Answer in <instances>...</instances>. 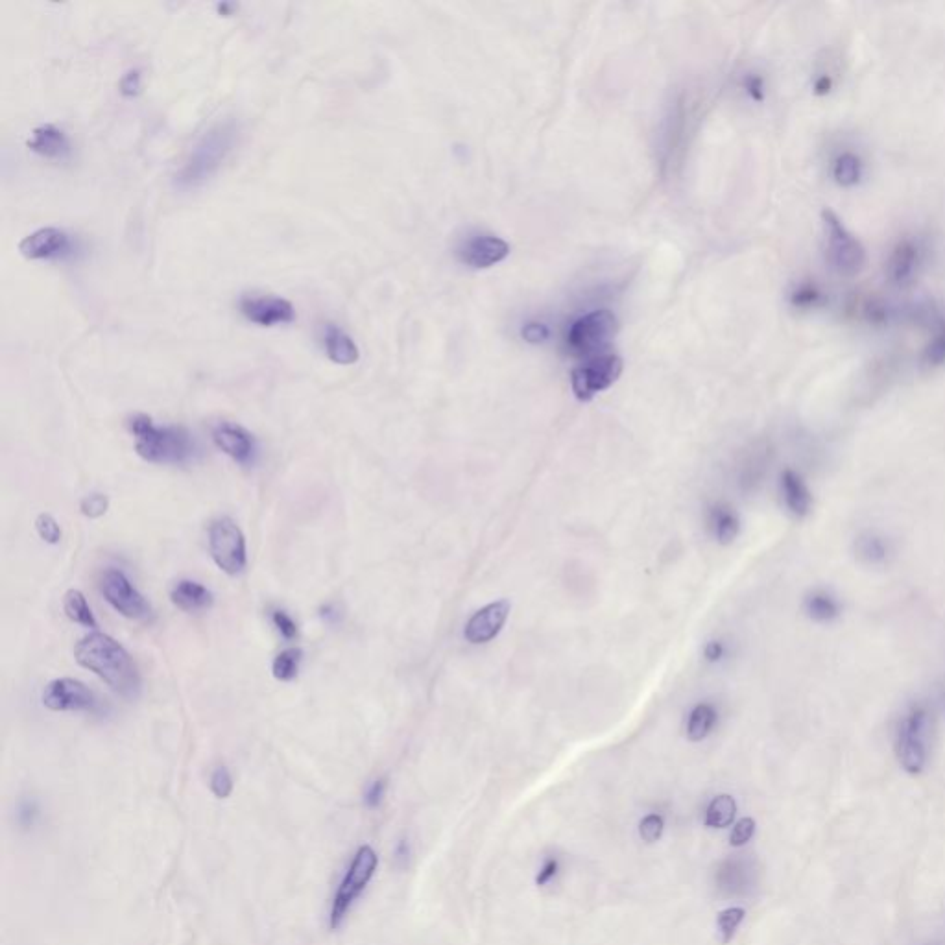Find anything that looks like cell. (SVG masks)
Segmentation results:
<instances>
[{
	"instance_id": "obj_12",
	"label": "cell",
	"mask_w": 945,
	"mask_h": 945,
	"mask_svg": "<svg viewBox=\"0 0 945 945\" xmlns=\"http://www.w3.org/2000/svg\"><path fill=\"white\" fill-rule=\"evenodd\" d=\"M239 311L248 322L259 327L288 325L296 320L294 305L276 294H242Z\"/></svg>"
},
{
	"instance_id": "obj_1",
	"label": "cell",
	"mask_w": 945,
	"mask_h": 945,
	"mask_svg": "<svg viewBox=\"0 0 945 945\" xmlns=\"http://www.w3.org/2000/svg\"><path fill=\"white\" fill-rule=\"evenodd\" d=\"M80 667L95 672L115 693L135 698L141 691V676L128 650L113 637L100 632L85 635L74 648Z\"/></svg>"
},
{
	"instance_id": "obj_14",
	"label": "cell",
	"mask_w": 945,
	"mask_h": 945,
	"mask_svg": "<svg viewBox=\"0 0 945 945\" xmlns=\"http://www.w3.org/2000/svg\"><path fill=\"white\" fill-rule=\"evenodd\" d=\"M922 263L923 252L920 244L912 239L899 240L886 259V277L896 287H909L918 277Z\"/></svg>"
},
{
	"instance_id": "obj_32",
	"label": "cell",
	"mask_w": 945,
	"mask_h": 945,
	"mask_svg": "<svg viewBox=\"0 0 945 945\" xmlns=\"http://www.w3.org/2000/svg\"><path fill=\"white\" fill-rule=\"evenodd\" d=\"M36 530L37 536L48 545H58L61 541V527L50 514L37 515Z\"/></svg>"
},
{
	"instance_id": "obj_7",
	"label": "cell",
	"mask_w": 945,
	"mask_h": 945,
	"mask_svg": "<svg viewBox=\"0 0 945 945\" xmlns=\"http://www.w3.org/2000/svg\"><path fill=\"white\" fill-rule=\"evenodd\" d=\"M377 864H379L377 853L370 846H362L355 853L353 861L347 868L346 877H344L342 885L338 886V892H336L335 901H333V909H331V927L333 929L340 927V923L344 922L347 910L351 909L355 899L359 898L360 894L364 892V888L370 883L371 877L377 870Z\"/></svg>"
},
{
	"instance_id": "obj_20",
	"label": "cell",
	"mask_w": 945,
	"mask_h": 945,
	"mask_svg": "<svg viewBox=\"0 0 945 945\" xmlns=\"http://www.w3.org/2000/svg\"><path fill=\"white\" fill-rule=\"evenodd\" d=\"M853 552L862 565L885 567L896 556L894 541L879 530H862L853 541Z\"/></svg>"
},
{
	"instance_id": "obj_41",
	"label": "cell",
	"mask_w": 945,
	"mask_h": 945,
	"mask_svg": "<svg viewBox=\"0 0 945 945\" xmlns=\"http://www.w3.org/2000/svg\"><path fill=\"white\" fill-rule=\"evenodd\" d=\"M558 868H560V864H558L556 859H547L545 864L541 866V870H539L538 875H536V885H547V883H549L551 879H554L556 874H558Z\"/></svg>"
},
{
	"instance_id": "obj_28",
	"label": "cell",
	"mask_w": 945,
	"mask_h": 945,
	"mask_svg": "<svg viewBox=\"0 0 945 945\" xmlns=\"http://www.w3.org/2000/svg\"><path fill=\"white\" fill-rule=\"evenodd\" d=\"M737 814V803L730 794H720L707 805L706 826L711 829H724L731 826Z\"/></svg>"
},
{
	"instance_id": "obj_45",
	"label": "cell",
	"mask_w": 945,
	"mask_h": 945,
	"mask_svg": "<svg viewBox=\"0 0 945 945\" xmlns=\"http://www.w3.org/2000/svg\"><path fill=\"white\" fill-rule=\"evenodd\" d=\"M942 700H944V707H945V689H944V693H942Z\"/></svg>"
},
{
	"instance_id": "obj_40",
	"label": "cell",
	"mask_w": 945,
	"mask_h": 945,
	"mask_svg": "<svg viewBox=\"0 0 945 945\" xmlns=\"http://www.w3.org/2000/svg\"><path fill=\"white\" fill-rule=\"evenodd\" d=\"M549 335L551 333H549L547 325H543V323H528L523 329V336L527 338L528 342H543V340L549 338Z\"/></svg>"
},
{
	"instance_id": "obj_37",
	"label": "cell",
	"mask_w": 945,
	"mask_h": 945,
	"mask_svg": "<svg viewBox=\"0 0 945 945\" xmlns=\"http://www.w3.org/2000/svg\"><path fill=\"white\" fill-rule=\"evenodd\" d=\"M272 623L276 626L277 632L287 641H292L298 637V624L288 615L285 610L272 611Z\"/></svg>"
},
{
	"instance_id": "obj_29",
	"label": "cell",
	"mask_w": 945,
	"mask_h": 945,
	"mask_svg": "<svg viewBox=\"0 0 945 945\" xmlns=\"http://www.w3.org/2000/svg\"><path fill=\"white\" fill-rule=\"evenodd\" d=\"M301 658H303V652L296 646L279 652L272 663L274 678L279 682H292L300 672Z\"/></svg>"
},
{
	"instance_id": "obj_43",
	"label": "cell",
	"mask_w": 945,
	"mask_h": 945,
	"mask_svg": "<svg viewBox=\"0 0 945 945\" xmlns=\"http://www.w3.org/2000/svg\"><path fill=\"white\" fill-rule=\"evenodd\" d=\"M722 656H724V646H722V643L713 641V643H709V645L706 646V658L709 659V661H718Z\"/></svg>"
},
{
	"instance_id": "obj_30",
	"label": "cell",
	"mask_w": 945,
	"mask_h": 945,
	"mask_svg": "<svg viewBox=\"0 0 945 945\" xmlns=\"http://www.w3.org/2000/svg\"><path fill=\"white\" fill-rule=\"evenodd\" d=\"M922 364L929 370L940 368L945 364V320L938 322L934 335L931 336L929 344L923 349Z\"/></svg>"
},
{
	"instance_id": "obj_6",
	"label": "cell",
	"mask_w": 945,
	"mask_h": 945,
	"mask_svg": "<svg viewBox=\"0 0 945 945\" xmlns=\"http://www.w3.org/2000/svg\"><path fill=\"white\" fill-rule=\"evenodd\" d=\"M209 552L216 563V567L229 576L239 575L244 571L248 556H246V539L239 525L229 519L220 517L209 527Z\"/></svg>"
},
{
	"instance_id": "obj_3",
	"label": "cell",
	"mask_w": 945,
	"mask_h": 945,
	"mask_svg": "<svg viewBox=\"0 0 945 945\" xmlns=\"http://www.w3.org/2000/svg\"><path fill=\"white\" fill-rule=\"evenodd\" d=\"M128 427L135 438L137 455L150 464L178 466L196 453L191 434L178 425H156L150 416L135 414Z\"/></svg>"
},
{
	"instance_id": "obj_4",
	"label": "cell",
	"mask_w": 945,
	"mask_h": 945,
	"mask_svg": "<svg viewBox=\"0 0 945 945\" xmlns=\"http://www.w3.org/2000/svg\"><path fill=\"white\" fill-rule=\"evenodd\" d=\"M934 735V711L927 702H912L899 717L896 728V754L905 772L918 776L931 755Z\"/></svg>"
},
{
	"instance_id": "obj_5",
	"label": "cell",
	"mask_w": 945,
	"mask_h": 945,
	"mask_svg": "<svg viewBox=\"0 0 945 945\" xmlns=\"http://www.w3.org/2000/svg\"><path fill=\"white\" fill-rule=\"evenodd\" d=\"M822 229H824V252L826 261L831 270L840 276H855L859 274L866 263V252L861 240L857 239L846 224L838 218L837 213L826 209L822 213Z\"/></svg>"
},
{
	"instance_id": "obj_26",
	"label": "cell",
	"mask_w": 945,
	"mask_h": 945,
	"mask_svg": "<svg viewBox=\"0 0 945 945\" xmlns=\"http://www.w3.org/2000/svg\"><path fill=\"white\" fill-rule=\"evenodd\" d=\"M864 174V163L855 152H840L833 161V178L842 187L857 185Z\"/></svg>"
},
{
	"instance_id": "obj_33",
	"label": "cell",
	"mask_w": 945,
	"mask_h": 945,
	"mask_svg": "<svg viewBox=\"0 0 945 945\" xmlns=\"http://www.w3.org/2000/svg\"><path fill=\"white\" fill-rule=\"evenodd\" d=\"M663 829H665L663 816L661 814H648L639 824V835L648 844H654L663 835Z\"/></svg>"
},
{
	"instance_id": "obj_15",
	"label": "cell",
	"mask_w": 945,
	"mask_h": 945,
	"mask_svg": "<svg viewBox=\"0 0 945 945\" xmlns=\"http://www.w3.org/2000/svg\"><path fill=\"white\" fill-rule=\"evenodd\" d=\"M510 610H512V604L508 600H497L477 611L466 624L464 635L467 641L473 645L490 643L491 639L501 634Z\"/></svg>"
},
{
	"instance_id": "obj_31",
	"label": "cell",
	"mask_w": 945,
	"mask_h": 945,
	"mask_svg": "<svg viewBox=\"0 0 945 945\" xmlns=\"http://www.w3.org/2000/svg\"><path fill=\"white\" fill-rule=\"evenodd\" d=\"M746 916V910L741 907H730V909L720 910L717 916V929L720 934L722 944H730L733 936L737 933L739 925Z\"/></svg>"
},
{
	"instance_id": "obj_42",
	"label": "cell",
	"mask_w": 945,
	"mask_h": 945,
	"mask_svg": "<svg viewBox=\"0 0 945 945\" xmlns=\"http://www.w3.org/2000/svg\"><path fill=\"white\" fill-rule=\"evenodd\" d=\"M139 89H141V74L137 71L128 72L120 84V91L124 95L133 96L139 93Z\"/></svg>"
},
{
	"instance_id": "obj_38",
	"label": "cell",
	"mask_w": 945,
	"mask_h": 945,
	"mask_svg": "<svg viewBox=\"0 0 945 945\" xmlns=\"http://www.w3.org/2000/svg\"><path fill=\"white\" fill-rule=\"evenodd\" d=\"M384 794H386V779H375L364 792L366 807H370V809L379 807L383 803Z\"/></svg>"
},
{
	"instance_id": "obj_2",
	"label": "cell",
	"mask_w": 945,
	"mask_h": 945,
	"mask_svg": "<svg viewBox=\"0 0 945 945\" xmlns=\"http://www.w3.org/2000/svg\"><path fill=\"white\" fill-rule=\"evenodd\" d=\"M237 141L239 124L235 120H220L209 126L183 159V165L176 174V185L180 189H198L205 185L226 163Z\"/></svg>"
},
{
	"instance_id": "obj_16",
	"label": "cell",
	"mask_w": 945,
	"mask_h": 945,
	"mask_svg": "<svg viewBox=\"0 0 945 945\" xmlns=\"http://www.w3.org/2000/svg\"><path fill=\"white\" fill-rule=\"evenodd\" d=\"M216 447L239 464H250L255 456V438L252 432L231 421H220L213 429Z\"/></svg>"
},
{
	"instance_id": "obj_35",
	"label": "cell",
	"mask_w": 945,
	"mask_h": 945,
	"mask_svg": "<svg viewBox=\"0 0 945 945\" xmlns=\"http://www.w3.org/2000/svg\"><path fill=\"white\" fill-rule=\"evenodd\" d=\"M211 790L216 798L226 800L233 792V778L226 766H218L211 776Z\"/></svg>"
},
{
	"instance_id": "obj_36",
	"label": "cell",
	"mask_w": 945,
	"mask_h": 945,
	"mask_svg": "<svg viewBox=\"0 0 945 945\" xmlns=\"http://www.w3.org/2000/svg\"><path fill=\"white\" fill-rule=\"evenodd\" d=\"M755 833V820L754 818H741L733 829H731L730 835V844L733 848H741L744 844H748Z\"/></svg>"
},
{
	"instance_id": "obj_24",
	"label": "cell",
	"mask_w": 945,
	"mask_h": 945,
	"mask_svg": "<svg viewBox=\"0 0 945 945\" xmlns=\"http://www.w3.org/2000/svg\"><path fill=\"white\" fill-rule=\"evenodd\" d=\"M709 527L718 543L728 545L741 532V519L728 504H715L709 512Z\"/></svg>"
},
{
	"instance_id": "obj_25",
	"label": "cell",
	"mask_w": 945,
	"mask_h": 945,
	"mask_svg": "<svg viewBox=\"0 0 945 945\" xmlns=\"http://www.w3.org/2000/svg\"><path fill=\"white\" fill-rule=\"evenodd\" d=\"M63 611L71 619L72 623L82 624L85 628H98L95 615L87 604L84 593L78 589H69L63 597Z\"/></svg>"
},
{
	"instance_id": "obj_19",
	"label": "cell",
	"mask_w": 945,
	"mask_h": 945,
	"mask_svg": "<svg viewBox=\"0 0 945 945\" xmlns=\"http://www.w3.org/2000/svg\"><path fill=\"white\" fill-rule=\"evenodd\" d=\"M26 146L30 152L48 161H67L72 156L71 137L56 124L37 126Z\"/></svg>"
},
{
	"instance_id": "obj_39",
	"label": "cell",
	"mask_w": 945,
	"mask_h": 945,
	"mask_svg": "<svg viewBox=\"0 0 945 945\" xmlns=\"http://www.w3.org/2000/svg\"><path fill=\"white\" fill-rule=\"evenodd\" d=\"M820 300H822V292L818 288L811 287V285L800 288L794 294V303L800 305V307H816Z\"/></svg>"
},
{
	"instance_id": "obj_13",
	"label": "cell",
	"mask_w": 945,
	"mask_h": 945,
	"mask_svg": "<svg viewBox=\"0 0 945 945\" xmlns=\"http://www.w3.org/2000/svg\"><path fill=\"white\" fill-rule=\"evenodd\" d=\"M43 706L58 713L96 711L98 700L96 694L89 687H85L84 683L72 678H60L45 687Z\"/></svg>"
},
{
	"instance_id": "obj_22",
	"label": "cell",
	"mask_w": 945,
	"mask_h": 945,
	"mask_svg": "<svg viewBox=\"0 0 945 945\" xmlns=\"http://www.w3.org/2000/svg\"><path fill=\"white\" fill-rule=\"evenodd\" d=\"M323 349L329 360L340 366H351L360 359L359 346L342 327L327 323L323 327Z\"/></svg>"
},
{
	"instance_id": "obj_44",
	"label": "cell",
	"mask_w": 945,
	"mask_h": 945,
	"mask_svg": "<svg viewBox=\"0 0 945 945\" xmlns=\"http://www.w3.org/2000/svg\"><path fill=\"white\" fill-rule=\"evenodd\" d=\"M322 617L325 621H333V619L338 617V611L335 610L333 604H327V606H323L322 608Z\"/></svg>"
},
{
	"instance_id": "obj_27",
	"label": "cell",
	"mask_w": 945,
	"mask_h": 945,
	"mask_svg": "<svg viewBox=\"0 0 945 945\" xmlns=\"http://www.w3.org/2000/svg\"><path fill=\"white\" fill-rule=\"evenodd\" d=\"M715 724H717V709L711 704H698L694 707L689 717V724H687L689 741H704L715 728Z\"/></svg>"
},
{
	"instance_id": "obj_9",
	"label": "cell",
	"mask_w": 945,
	"mask_h": 945,
	"mask_svg": "<svg viewBox=\"0 0 945 945\" xmlns=\"http://www.w3.org/2000/svg\"><path fill=\"white\" fill-rule=\"evenodd\" d=\"M615 335L617 318L610 311H593L573 323L569 331V346L587 359L608 351L606 347Z\"/></svg>"
},
{
	"instance_id": "obj_17",
	"label": "cell",
	"mask_w": 945,
	"mask_h": 945,
	"mask_svg": "<svg viewBox=\"0 0 945 945\" xmlns=\"http://www.w3.org/2000/svg\"><path fill=\"white\" fill-rule=\"evenodd\" d=\"M456 253H458V259L471 268H490L510 255V246L506 240L499 237L479 235V237L467 239Z\"/></svg>"
},
{
	"instance_id": "obj_11",
	"label": "cell",
	"mask_w": 945,
	"mask_h": 945,
	"mask_svg": "<svg viewBox=\"0 0 945 945\" xmlns=\"http://www.w3.org/2000/svg\"><path fill=\"white\" fill-rule=\"evenodd\" d=\"M100 589H102L104 599L111 604V608L119 611L120 615H124L126 619H133V621L150 619L152 608L148 600L144 599L143 595L133 587L130 578L119 569H108L104 573Z\"/></svg>"
},
{
	"instance_id": "obj_21",
	"label": "cell",
	"mask_w": 945,
	"mask_h": 945,
	"mask_svg": "<svg viewBox=\"0 0 945 945\" xmlns=\"http://www.w3.org/2000/svg\"><path fill=\"white\" fill-rule=\"evenodd\" d=\"M803 611L813 623L833 624L842 617L844 606L837 593H833L831 589L814 587L803 599Z\"/></svg>"
},
{
	"instance_id": "obj_18",
	"label": "cell",
	"mask_w": 945,
	"mask_h": 945,
	"mask_svg": "<svg viewBox=\"0 0 945 945\" xmlns=\"http://www.w3.org/2000/svg\"><path fill=\"white\" fill-rule=\"evenodd\" d=\"M779 491L781 499L792 517L796 519H805L813 512L814 497L813 491L809 488L807 480L796 469H783L779 475Z\"/></svg>"
},
{
	"instance_id": "obj_34",
	"label": "cell",
	"mask_w": 945,
	"mask_h": 945,
	"mask_svg": "<svg viewBox=\"0 0 945 945\" xmlns=\"http://www.w3.org/2000/svg\"><path fill=\"white\" fill-rule=\"evenodd\" d=\"M108 508V497L102 495V493H91V495H87L85 499H82V503H80L82 514H84L85 517H89V519H98V517L106 515Z\"/></svg>"
},
{
	"instance_id": "obj_23",
	"label": "cell",
	"mask_w": 945,
	"mask_h": 945,
	"mask_svg": "<svg viewBox=\"0 0 945 945\" xmlns=\"http://www.w3.org/2000/svg\"><path fill=\"white\" fill-rule=\"evenodd\" d=\"M170 600L178 610L196 613L213 606V593L194 580H181L172 589Z\"/></svg>"
},
{
	"instance_id": "obj_8",
	"label": "cell",
	"mask_w": 945,
	"mask_h": 945,
	"mask_svg": "<svg viewBox=\"0 0 945 945\" xmlns=\"http://www.w3.org/2000/svg\"><path fill=\"white\" fill-rule=\"evenodd\" d=\"M623 373V359L611 351L587 357L573 371V392L580 401H589L608 390Z\"/></svg>"
},
{
	"instance_id": "obj_10",
	"label": "cell",
	"mask_w": 945,
	"mask_h": 945,
	"mask_svg": "<svg viewBox=\"0 0 945 945\" xmlns=\"http://www.w3.org/2000/svg\"><path fill=\"white\" fill-rule=\"evenodd\" d=\"M19 252L30 261H67L80 252V242L67 229L50 226L26 235Z\"/></svg>"
}]
</instances>
